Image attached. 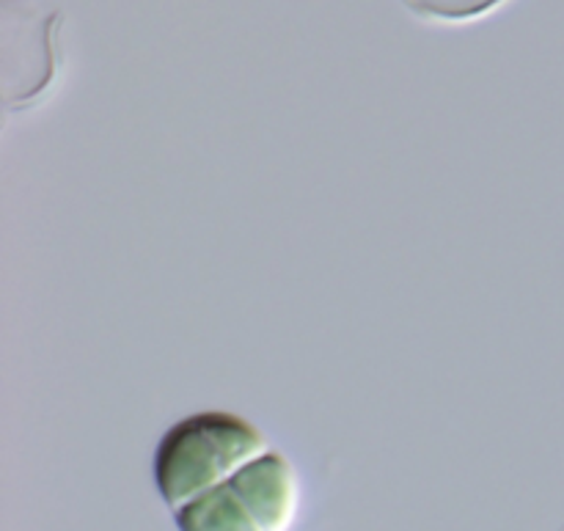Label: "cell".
Returning a JSON list of instances; mask_svg holds the SVG:
<instances>
[{
  "label": "cell",
  "mask_w": 564,
  "mask_h": 531,
  "mask_svg": "<svg viewBox=\"0 0 564 531\" xmlns=\"http://www.w3.org/2000/svg\"><path fill=\"white\" fill-rule=\"evenodd\" d=\"M262 430L224 411L196 413L163 435L154 452V485L171 512L229 485L248 463L268 455Z\"/></svg>",
  "instance_id": "obj_1"
},
{
  "label": "cell",
  "mask_w": 564,
  "mask_h": 531,
  "mask_svg": "<svg viewBox=\"0 0 564 531\" xmlns=\"http://www.w3.org/2000/svg\"><path fill=\"white\" fill-rule=\"evenodd\" d=\"M231 488L262 531H290L295 527L301 512V479L281 452L270 449L259 460L248 463L231 479Z\"/></svg>",
  "instance_id": "obj_2"
},
{
  "label": "cell",
  "mask_w": 564,
  "mask_h": 531,
  "mask_svg": "<svg viewBox=\"0 0 564 531\" xmlns=\"http://www.w3.org/2000/svg\"><path fill=\"white\" fill-rule=\"evenodd\" d=\"M174 523L176 531H262L231 483L176 510Z\"/></svg>",
  "instance_id": "obj_3"
},
{
  "label": "cell",
  "mask_w": 564,
  "mask_h": 531,
  "mask_svg": "<svg viewBox=\"0 0 564 531\" xmlns=\"http://www.w3.org/2000/svg\"><path fill=\"white\" fill-rule=\"evenodd\" d=\"M416 14L427 17V20H477V17L488 14V11L499 9L505 0H405Z\"/></svg>",
  "instance_id": "obj_4"
}]
</instances>
